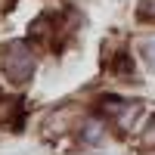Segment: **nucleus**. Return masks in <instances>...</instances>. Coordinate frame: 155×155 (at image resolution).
<instances>
[{"label":"nucleus","mask_w":155,"mask_h":155,"mask_svg":"<svg viewBox=\"0 0 155 155\" xmlns=\"http://www.w3.org/2000/svg\"><path fill=\"white\" fill-rule=\"evenodd\" d=\"M0 65H3V74L12 84H25L31 78V71H34V56H31L28 44H22V41L9 44L3 50V56H0Z\"/></svg>","instance_id":"obj_1"},{"label":"nucleus","mask_w":155,"mask_h":155,"mask_svg":"<svg viewBox=\"0 0 155 155\" xmlns=\"http://www.w3.org/2000/svg\"><path fill=\"white\" fill-rule=\"evenodd\" d=\"M102 112L109 115V118H115V124L121 127V130H127L137 115H140V102H121V99H102Z\"/></svg>","instance_id":"obj_2"},{"label":"nucleus","mask_w":155,"mask_h":155,"mask_svg":"<svg viewBox=\"0 0 155 155\" xmlns=\"http://www.w3.org/2000/svg\"><path fill=\"white\" fill-rule=\"evenodd\" d=\"M74 121H78V109H71V106H62V109H56L50 118L44 121V134L47 137H59V134H68V130H74Z\"/></svg>","instance_id":"obj_3"},{"label":"nucleus","mask_w":155,"mask_h":155,"mask_svg":"<svg viewBox=\"0 0 155 155\" xmlns=\"http://www.w3.org/2000/svg\"><path fill=\"white\" fill-rule=\"evenodd\" d=\"M16 115H19V99H3L0 102V124L16 121Z\"/></svg>","instance_id":"obj_4"},{"label":"nucleus","mask_w":155,"mask_h":155,"mask_svg":"<svg viewBox=\"0 0 155 155\" xmlns=\"http://www.w3.org/2000/svg\"><path fill=\"white\" fill-rule=\"evenodd\" d=\"M84 140H87V143H96V140L102 137V124L99 121H93V118H90V121H84Z\"/></svg>","instance_id":"obj_5"},{"label":"nucleus","mask_w":155,"mask_h":155,"mask_svg":"<svg viewBox=\"0 0 155 155\" xmlns=\"http://www.w3.org/2000/svg\"><path fill=\"white\" fill-rule=\"evenodd\" d=\"M140 16L146 22H155V0H140Z\"/></svg>","instance_id":"obj_6"},{"label":"nucleus","mask_w":155,"mask_h":155,"mask_svg":"<svg viewBox=\"0 0 155 155\" xmlns=\"http://www.w3.org/2000/svg\"><path fill=\"white\" fill-rule=\"evenodd\" d=\"M143 143H146V146H155V118H152V121H149V127H146Z\"/></svg>","instance_id":"obj_7"},{"label":"nucleus","mask_w":155,"mask_h":155,"mask_svg":"<svg viewBox=\"0 0 155 155\" xmlns=\"http://www.w3.org/2000/svg\"><path fill=\"white\" fill-rule=\"evenodd\" d=\"M146 56H149V65L155 68V41H149V44H146Z\"/></svg>","instance_id":"obj_8"}]
</instances>
